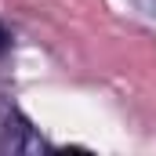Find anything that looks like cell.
<instances>
[{"label":"cell","instance_id":"obj_1","mask_svg":"<svg viewBox=\"0 0 156 156\" xmlns=\"http://www.w3.org/2000/svg\"><path fill=\"white\" fill-rule=\"evenodd\" d=\"M7 47V33H4V26H0V51Z\"/></svg>","mask_w":156,"mask_h":156}]
</instances>
